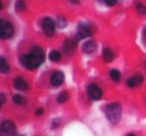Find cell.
Listing matches in <instances>:
<instances>
[{"mask_svg": "<svg viewBox=\"0 0 146 136\" xmlns=\"http://www.w3.org/2000/svg\"><path fill=\"white\" fill-rule=\"evenodd\" d=\"M45 53L42 48L35 46L32 48L29 54L22 55L20 57V64L27 70H36L44 63Z\"/></svg>", "mask_w": 146, "mask_h": 136, "instance_id": "obj_1", "label": "cell"}, {"mask_svg": "<svg viewBox=\"0 0 146 136\" xmlns=\"http://www.w3.org/2000/svg\"><path fill=\"white\" fill-rule=\"evenodd\" d=\"M106 115L111 123H114V124L118 123L121 118V115H122L121 104L118 103V102H113V103L108 104L106 108Z\"/></svg>", "mask_w": 146, "mask_h": 136, "instance_id": "obj_2", "label": "cell"}, {"mask_svg": "<svg viewBox=\"0 0 146 136\" xmlns=\"http://www.w3.org/2000/svg\"><path fill=\"white\" fill-rule=\"evenodd\" d=\"M14 35V27L9 21L0 19V39L7 40Z\"/></svg>", "mask_w": 146, "mask_h": 136, "instance_id": "obj_3", "label": "cell"}, {"mask_svg": "<svg viewBox=\"0 0 146 136\" xmlns=\"http://www.w3.org/2000/svg\"><path fill=\"white\" fill-rule=\"evenodd\" d=\"M16 125L11 120H5L0 125V135L1 136H12L15 133Z\"/></svg>", "mask_w": 146, "mask_h": 136, "instance_id": "obj_4", "label": "cell"}, {"mask_svg": "<svg viewBox=\"0 0 146 136\" xmlns=\"http://www.w3.org/2000/svg\"><path fill=\"white\" fill-rule=\"evenodd\" d=\"M42 29L47 36H53L55 34V30H56V24H55L54 20L50 17H45L42 21Z\"/></svg>", "mask_w": 146, "mask_h": 136, "instance_id": "obj_5", "label": "cell"}, {"mask_svg": "<svg viewBox=\"0 0 146 136\" xmlns=\"http://www.w3.org/2000/svg\"><path fill=\"white\" fill-rule=\"evenodd\" d=\"M92 32L90 26L86 23H81L79 25V27H78V33H77V36H76V41L79 42L80 40L88 38L90 36H92Z\"/></svg>", "mask_w": 146, "mask_h": 136, "instance_id": "obj_6", "label": "cell"}, {"mask_svg": "<svg viewBox=\"0 0 146 136\" xmlns=\"http://www.w3.org/2000/svg\"><path fill=\"white\" fill-rule=\"evenodd\" d=\"M102 90L96 84H92L88 86V96L92 100H100L102 98Z\"/></svg>", "mask_w": 146, "mask_h": 136, "instance_id": "obj_7", "label": "cell"}, {"mask_svg": "<svg viewBox=\"0 0 146 136\" xmlns=\"http://www.w3.org/2000/svg\"><path fill=\"white\" fill-rule=\"evenodd\" d=\"M64 81H65V75H64V73H62V72L57 71V72H54V73L51 75L50 82L55 88H58V86H62Z\"/></svg>", "mask_w": 146, "mask_h": 136, "instance_id": "obj_8", "label": "cell"}, {"mask_svg": "<svg viewBox=\"0 0 146 136\" xmlns=\"http://www.w3.org/2000/svg\"><path fill=\"white\" fill-rule=\"evenodd\" d=\"M13 86L18 90H21V92H25L29 88V84L28 82L25 81L22 77H17L13 81Z\"/></svg>", "mask_w": 146, "mask_h": 136, "instance_id": "obj_9", "label": "cell"}, {"mask_svg": "<svg viewBox=\"0 0 146 136\" xmlns=\"http://www.w3.org/2000/svg\"><path fill=\"white\" fill-rule=\"evenodd\" d=\"M143 82H144V78L141 75H136L127 80L126 84H127V86L133 88H136V86H139L140 84H142Z\"/></svg>", "mask_w": 146, "mask_h": 136, "instance_id": "obj_10", "label": "cell"}, {"mask_svg": "<svg viewBox=\"0 0 146 136\" xmlns=\"http://www.w3.org/2000/svg\"><path fill=\"white\" fill-rule=\"evenodd\" d=\"M77 41L76 40H71V39H67L64 43V52L68 55H71L74 52V50L76 49L77 46Z\"/></svg>", "mask_w": 146, "mask_h": 136, "instance_id": "obj_11", "label": "cell"}, {"mask_svg": "<svg viewBox=\"0 0 146 136\" xmlns=\"http://www.w3.org/2000/svg\"><path fill=\"white\" fill-rule=\"evenodd\" d=\"M96 50V43L94 41H88L83 46V51L86 54H92Z\"/></svg>", "mask_w": 146, "mask_h": 136, "instance_id": "obj_12", "label": "cell"}, {"mask_svg": "<svg viewBox=\"0 0 146 136\" xmlns=\"http://www.w3.org/2000/svg\"><path fill=\"white\" fill-rule=\"evenodd\" d=\"M102 59L106 63H110L114 59V55L112 53V51L108 48L104 49V51H102Z\"/></svg>", "mask_w": 146, "mask_h": 136, "instance_id": "obj_13", "label": "cell"}, {"mask_svg": "<svg viewBox=\"0 0 146 136\" xmlns=\"http://www.w3.org/2000/svg\"><path fill=\"white\" fill-rule=\"evenodd\" d=\"M10 72V66L6 59L0 57V73L2 74H8Z\"/></svg>", "mask_w": 146, "mask_h": 136, "instance_id": "obj_14", "label": "cell"}, {"mask_svg": "<svg viewBox=\"0 0 146 136\" xmlns=\"http://www.w3.org/2000/svg\"><path fill=\"white\" fill-rule=\"evenodd\" d=\"M49 59L51 60L52 62H59L60 60L62 59V54L59 52V51H52V52L49 54Z\"/></svg>", "mask_w": 146, "mask_h": 136, "instance_id": "obj_15", "label": "cell"}, {"mask_svg": "<svg viewBox=\"0 0 146 136\" xmlns=\"http://www.w3.org/2000/svg\"><path fill=\"white\" fill-rule=\"evenodd\" d=\"M12 100L13 102H15L16 104H19V105H23L26 103V98L24 96H20V94H15V96H12Z\"/></svg>", "mask_w": 146, "mask_h": 136, "instance_id": "obj_16", "label": "cell"}, {"mask_svg": "<svg viewBox=\"0 0 146 136\" xmlns=\"http://www.w3.org/2000/svg\"><path fill=\"white\" fill-rule=\"evenodd\" d=\"M26 7H27V4H26L25 0H17V1H16L15 8L17 11H19V12L25 11Z\"/></svg>", "mask_w": 146, "mask_h": 136, "instance_id": "obj_17", "label": "cell"}, {"mask_svg": "<svg viewBox=\"0 0 146 136\" xmlns=\"http://www.w3.org/2000/svg\"><path fill=\"white\" fill-rule=\"evenodd\" d=\"M110 77L113 82H118L120 81V78H121L120 72L117 71V70H111V71L110 72Z\"/></svg>", "mask_w": 146, "mask_h": 136, "instance_id": "obj_18", "label": "cell"}, {"mask_svg": "<svg viewBox=\"0 0 146 136\" xmlns=\"http://www.w3.org/2000/svg\"><path fill=\"white\" fill-rule=\"evenodd\" d=\"M69 98H70V96H69V94H68V92L64 90V92H60L58 98H57V100H58L59 103H65V102L69 100Z\"/></svg>", "mask_w": 146, "mask_h": 136, "instance_id": "obj_19", "label": "cell"}, {"mask_svg": "<svg viewBox=\"0 0 146 136\" xmlns=\"http://www.w3.org/2000/svg\"><path fill=\"white\" fill-rule=\"evenodd\" d=\"M136 10L138 13L142 14V15H146V6L142 3H137L136 4Z\"/></svg>", "mask_w": 146, "mask_h": 136, "instance_id": "obj_20", "label": "cell"}, {"mask_svg": "<svg viewBox=\"0 0 146 136\" xmlns=\"http://www.w3.org/2000/svg\"><path fill=\"white\" fill-rule=\"evenodd\" d=\"M118 0H104V3L108 6H114Z\"/></svg>", "mask_w": 146, "mask_h": 136, "instance_id": "obj_21", "label": "cell"}, {"mask_svg": "<svg viewBox=\"0 0 146 136\" xmlns=\"http://www.w3.org/2000/svg\"><path fill=\"white\" fill-rule=\"evenodd\" d=\"M5 102H6V96H4L3 94H0V108H1L2 105L5 103Z\"/></svg>", "mask_w": 146, "mask_h": 136, "instance_id": "obj_22", "label": "cell"}, {"mask_svg": "<svg viewBox=\"0 0 146 136\" xmlns=\"http://www.w3.org/2000/svg\"><path fill=\"white\" fill-rule=\"evenodd\" d=\"M43 113H44V110H43V108H38L36 110V115H42Z\"/></svg>", "mask_w": 146, "mask_h": 136, "instance_id": "obj_23", "label": "cell"}, {"mask_svg": "<svg viewBox=\"0 0 146 136\" xmlns=\"http://www.w3.org/2000/svg\"><path fill=\"white\" fill-rule=\"evenodd\" d=\"M2 8H3V4H2V2L0 1V10H1Z\"/></svg>", "mask_w": 146, "mask_h": 136, "instance_id": "obj_24", "label": "cell"}, {"mask_svg": "<svg viewBox=\"0 0 146 136\" xmlns=\"http://www.w3.org/2000/svg\"><path fill=\"white\" fill-rule=\"evenodd\" d=\"M127 136H135V135H134V134H128Z\"/></svg>", "mask_w": 146, "mask_h": 136, "instance_id": "obj_25", "label": "cell"}, {"mask_svg": "<svg viewBox=\"0 0 146 136\" xmlns=\"http://www.w3.org/2000/svg\"><path fill=\"white\" fill-rule=\"evenodd\" d=\"M145 36H146V29H145Z\"/></svg>", "mask_w": 146, "mask_h": 136, "instance_id": "obj_26", "label": "cell"}, {"mask_svg": "<svg viewBox=\"0 0 146 136\" xmlns=\"http://www.w3.org/2000/svg\"><path fill=\"white\" fill-rule=\"evenodd\" d=\"M75 1H77V0H75Z\"/></svg>", "mask_w": 146, "mask_h": 136, "instance_id": "obj_27", "label": "cell"}]
</instances>
